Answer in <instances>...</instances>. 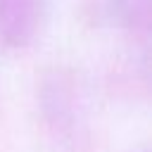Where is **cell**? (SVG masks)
I'll return each mask as SVG.
<instances>
[{
    "instance_id": "obj_1",
    "label": "cell",
    "mask_w": 152,
    "mask_h": 152,
    "mask_svg": "<svg viewBox=\"0 0 152 152\" xmlns=\"http://www.w3.org/2000/svg\"><path fill=\"white\" fill-rule=\"evenodd\" d=\"M40 0H0V36L21 43L36 26Z\"/></svg>"
}]
</instances>
